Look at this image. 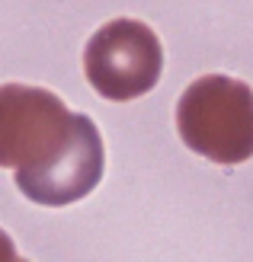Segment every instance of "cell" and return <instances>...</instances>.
I'll return each instance as SVG.
<instances>
[{
  "label": "cell",
  "instance_id": "cell-6",
  "mask_svg": "<svg viewBox=\"0 0 253 262\" xmlns=\"http://www.w3.org/2000/svg\"><path fill=\"white\" fill-rule=\"evenodd\" d=\"M16 262H26V259H16Z\"/></svg>",
  "mask_w": 253,
  "mask_h": 262
},
{
  "label": "cell",
  "instance_id": "cell-3",
  "mask_svg": "<svg viewBox=\"0 0 253 262\" xmlns=\"http://www.w3.org/2000/svg\"><path fill=\"white\" fill-rule=\"evenodd\" d=\"M77 112L51 90L0 83V166L32 169L48 163L68 141Z\"/></svg>",
  "mask_w": 253,
  "mask_h": 262
},
{
  "label": "cell",
  "instance_id": "cell-5",
  "mask_svg": "<svg viewBox=\"0 0 253 262\" xmlns=\"http://www.w3.org/2000/svg\"><path fill=\"white\" fill-rule=\"evenodd\" d=\"M16 243H13V237L7 230H0V262H16Z\"/></svg>",
  "mask_w": 253,
  "mask_h": 262
},
{
  "label": "cell",
  "instance_id": "cell-4",
  "mask_svg": "<svg viewBox=\"0 0 253 262\" xmlns=\"http://www.w3.org/2000/svg\"><path fill=\"white\" fill-rule=\"evenodd\" d=\"M106 169V150L100 128L90 115L77 112L68 141L58 147V154L48 163L32 169H16V189L35 205L64 208L87 199L100 186Z\"/></svg>",
  "mask_w": 253,
  "mask_h": 262
},
{
  "label": "cell",
  "instance_id": "cell-2",
  "mask_svg": "<svg viewBox=\"0 0 253 262\" xmlns=\"http://www.w3.org/2000/svg\"><path fill=\"white\" fill-rule=\"evenodd\" d=\"M84 74L103 99L128 102L161 83L164 48L141 19H112L93 32L84 51Z\"/></svg>",
  "mask_w": 253,
  "mask_h": 262
},
{
  "label": "cell",
  "instance_id": "cell-1",
  "mask_svg": "<svg viewBox=\"0 0 253 262\" xmlns=\"http://www.w3.org/2000/svg\"><path fill=\"white\" fill-rule=\"evenodd\" d=\"M177 131L192 154L221 166L253 157V90L224 74H205L177 102Z\"/></svg>",
  "mask_w": 253,
  "mask_h": 262
}]
</instances>
